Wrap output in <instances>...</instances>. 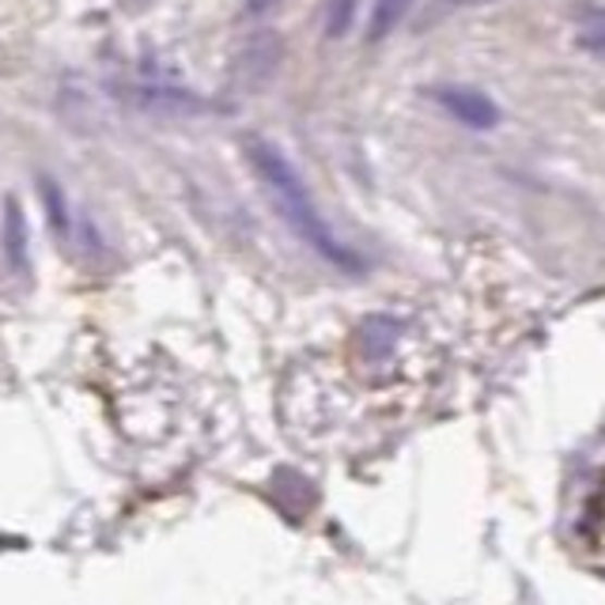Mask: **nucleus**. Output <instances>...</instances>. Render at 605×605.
Returning <instances> with one entry per match:
<instances>
[{
    "label": "nucleus",
    "instance_id": "1",
    "mask_svg": "<svg viewBox=\"0 0 605 605\" xmlns=\"http://www.w3.org/2000/svg\"><path fill=\"white\" fill-rule=\"evenodd\" d=\"M246 159H250V166H254V174L261 178V186L269 189V197H273V205H276V212L284 217V224L296 231V235L318 254V258L330 261L333 269H341V273H360L363 258L353 250V246H345L337 238V231H333L330 220L322 217V209L314 205V197H310L302 174L292 166V159L261 137L246 140Z\"/></svg>",
    "mask_w": 605,
    "mask_h": 605
},
{
    "label": "nucleus",
    "instance_id": "2",
    "mask_svg": "<svg viewBox=\"0 0 605 605\" xmlns=\"http://www.w3.org/2000/svg\"><path fill=\"white\" fill-rule=\"evenodd\" d=\"M432 99L440 102L443 110H447L454 122L466 125V129L489 133V129H496V125H499V107L484 91H477V87L440 84L432 91Z\"/></svg>",
    "mask_w": 605,
    "mask_h": 605
},
{
    "label": "nucleus",
    "instance_id": "3",
    "mask_svg": "<svg viewBox=\"0 0 605 605\" xmlns=\"http://www.w3.org/2000/svg\"><path fill=\"white\" fill-rule=\"evenodd\" d=\"M0 246H4V258H8V266H12V273H27L30 235H27V220H23L20 197H12V194L4 197V227H0Z\"/></svg>",
    "mask_w": 605,
    "mask_h": 605
},
{
    "label": "nucleus",
    "instance_id": "4",
    "mask_svg": "<svg viewBox=\"0 0 605 605\" xmlns=\"http://www.w3.org/2000/svg\"><path fill=\"white\" fill-rule=\"evenodd\" d=\"M38 197H42V209H46V220H50L53 235L73 238V212H69V197H65V189H61V182L42 174V178H38Z\"/></svg>",
    "mask_w": 605,
    "mask_h": 605
},
{
    "label": "nucleus",
    "instance_id": "5",
    "mask_svg": "<svg viewBox=\"0 0 605 605\" xmlns=\"http://www.w3.org/2000/svg\"><path fill=\"white\" fill-rule=\"evenodd\" d=\"M412 4L417 0H371V20H368V42H382V38H390L397 27H402V20L412 12Z\"/></svg>",
    "mask_w": 605,
    "mask_h": 605
},
{
    "label": "nucleus",
    "instance_id": "6",
    "mask_svg": "<svg viewBox=\"0 0 605 605\" xmlns=\"http://www.w3.org/2000/svg\"><path fill=\"white\" fill-rule=\"evenodd\" d=\"M137 99L151 110H178V114H197V110H209V102L197 99L194 91H174V87H133Z\"/></svg>",
    "mask_w": 605,
    "mask_h": 605
},
{
    "label": "nucleus",
    "instance_id": "7",
    "mask_svg": "<svg viewBox=\"0 0 605 605\" xmlns=\"http://www.w3.org/2000/svg\"><path fill=\"white\" fill-rule=\"evenodd\" d=\"M356 4H360V0H330V12H325V35L345 38L348 27H353Z\"/></svg>",
    "mask_w": 605,
    "mask_h": 605
},
{
    "label": "nucleus",
    "instance_id": "8",
    "mask_svg": "<svg viewBox=\"0 0 605 605\" xmlns=\"http://www.w3.org/2000/svg\"><path fill=\"white\" fill-rule=\"evenodd\" d=\"M484 4H499V0H435V4L428 8V23L443 20V15H450V12H466V8H484Z\"/></svg>",
    "mask_w": 605,
    "mask_h": 605
},
{
    "label": "nucleus",
    "instance_id": "9",
    "mask_svg": "<svg viewBox=\"0 0 605 605\" xmlns=\"http://www.w3.org/2000/svg\"><path fill=\"white\" fill-rule=\"evenodd\" d=\"M273 4H276V0H250V4H246V12L258 15V12H266V8H273Z\"/></svg>",
    "mask_w": 605,
    "mask_h": 605
}]
</instances>
